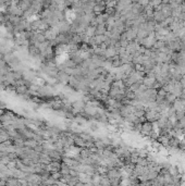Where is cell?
<instances>
[{"mask_svg": "<svg viewBox=\"0 0 185 186\" xmlns=\"http://www.w3.org/2000/svg\"><path fill=\"white\" fill-rule=\"evenodd\" d=\"M142 128H143V131L146 132V133H149V132L153 130V125H151L149 122H147V123H144V124L142 125Z\"/></svg>", "mask_w": 185, "mask_h": 186, "instance_id": "obj_1", "label": "cell"}]
</instances>
